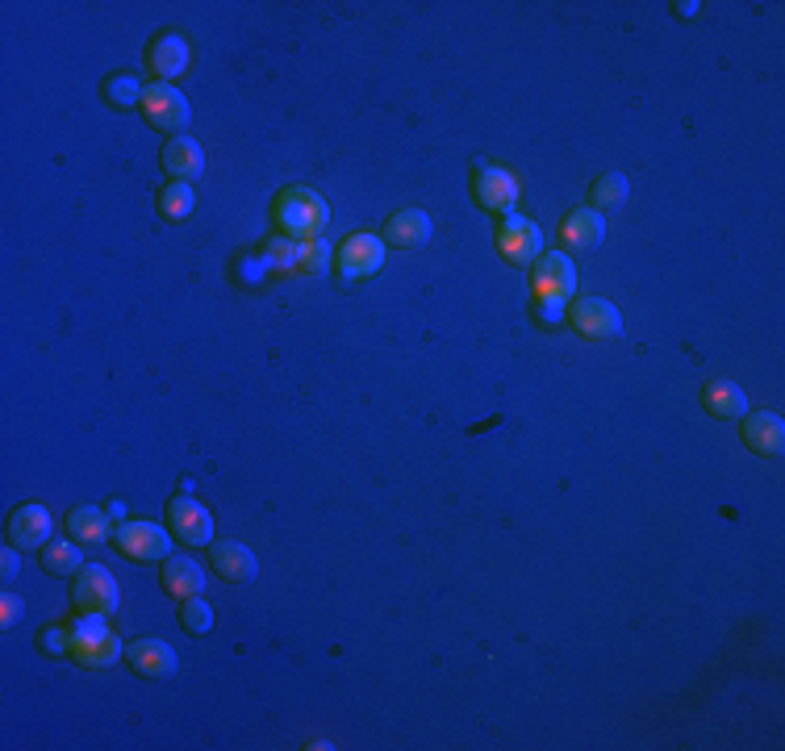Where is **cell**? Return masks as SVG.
I'll return each instance as SVG.
<instances>
[{"label":"cell","instance_id":"16","mask_svg":"<svg viewBox=\"0 0 785 751\" xmlns=\"http://www.w3.org/2000/svg\"><path fill=\"white\" fill-rule=\"evenodd\" d=\"M213 551V568L234 584H247L255 581V572H259V560H255V551L247 542L238 539H222V542H210Z\"/></svg>","mask_w":785,"mask_h":751},{"label":"cell","instance_id":"27","mask_svg":"<svg viewBox=\"0 0 785 751\" xmlns=\"http://www.w3.org/2000/svg\"><path fill=\"white\" fill-rule=\"evenodd\" d=\"M143 83H138V76H130V71H117V76H109L105 83V101L117 104V109H134V104H143Z\"/></svg>","mask_w":785,"mask_h":751},{"label":"cell","instance_id":"4","mask_svg":"<svg viewBox=\"0 0 785 751\" xmlns=\"http://www.w3.org/2000/svg\"><path fill=\"white\" fill-rule=\"evenodd\" d=\"M143 113H147V122L155 125V130H168L176 138H180L192 122L189 97H184L176 83H164V80H155L147 92H143Z\"/></svg>","mask_w":785,"mask_h":751},{"label":"cell","instance_id":"12","mask_svg":"<svg viewBox=\"0 0 785 751\" xmlns=\"http://www.w3.org/2000/svg\"><path fill=\"white\" fill-rule=\"evenodd\" d=\"M51 535H55V518H51V509L38 505V501L22 505V509L9 518V539H13V547L34 551V547H46Z\"/></svg>","mask_w":785,"mask_h":751},{"label":"cell","instance_id":"22","mask_svg":"<svg viewBox=\"0 0 785 751\" xmlns=\"http://www.w3.org/2000/svg\"><path fill=\"white\" fill-rule=\"evenodd\" d=\"M305 247H310V238H289V234H280V238H272L268 243V264H272V271H301V264H305Z\"/></svg>","mask_w":785,"mask_h":751},{"label":"cell","instance_id":"11","mask_svg":"<svg viewBox=\"0 0 785 751\" xmlns=\"http://www.w3.org/2000/svg\"><path fill=\"white\" fill-rule=\"evenodd\" d=\"M126 660L130 668H134L138 676H147V681H168V676H176V668H180V655H176L171 643H164V639H138V643H130Z\"/></svg>","mask_w":785,"mask_h":751},{"label":"cell","instance_id":"13","mask_svg":"<svg viewBox=\"0 0 785 751\" xmlns=\"http://www.w3.org/2000/svg\"><path fill=\"white\" fill-rule=\"evenodd\" d=\"M147 59H150V71H155L164 83H171L176 76H184V71H189L192 42L184 38V34H159V38L150 42Z\"/></svg>","mask_w":785,"mask_h":751},{"label":"cell","instance_id":"31","mask_svg":"<svg viewBox=\"0 0 785 751\" xmlns=\"http://www.w3.org/2000/svg\"><path fill=\"white\" fill-rule=\"evenodd\" d=\"M268 271H272L268 255H247V259H238V276H243V284H259Z\"/></svg>","mask_w":785,"mask_h":751},{"label":"cell","instance_id":"10","mask_svg":"<svg viewBox=\"0 0 785 751\" xmlns=\"http://www.w3.org/2000/svg\"><path fill=\"white\" fill-rule=\"evenodd\" d=\"M472 188H476V201L493 213H514V205H518V176L509 167L481 164V176Z\"/></svg>","mask_w":785,"mask_h":751},{"label":"cell","instance_id":"6","mask_svg":"<svg viewBox=\"0 0 785 751\" xmlns=\"http://www.w3.org/2000/svg\"><path fill=\"white\" fill-rule=\"evenodd\" d=\"M497 247H502L509 264L527 268V264H535L543 255V229H539V222L523 217V213H506V222L497 229Z\"/></svg>","mask_w":785,"mask_h":751},{"label":"cell","instance_id":"15","mask_svg":"<svg viewBox=\"0 0 785 751\" xmlns=\"http://www.w3.org/2000/svg\"><path fill=\"white\" fill-rule=\"evenodd\" d=\"M743 442H748L756 456H777L785 447V417L773 414V410L743 414Z\"/></svg>","mask_w":785,"mask_h":751},{"label":"cell","instance_id":"21","mask_svg":"<svg viewBox=\"0 0 785 751\" xmlns=\"http://www.w3.org/2000/svg\"><path fill=\"white\" fill-rule=\"evenodd\" d=\"M706 410L715 417H743L748 414V393L736 380H710L706 384Z\"/></svg>","mask_w":785,"mask_h":751},{"label":"cell","instance_id":"19","mask_svg":"<svg viewBox=\"0 0 785 751\" xmlns=\"http://www.w3.org/2000/svg\"><path fill=\"white\" fill-rule=\"evenodd\" d=\"M67 530L76 542H113V514L101 505H76L67 518Z\"/></svg>","mask_w":785,"mask_h":751},{"label":"cell","instance_id":"32","mask_svg":"<svg viewBox=\"0 0 785 751\" xmlns=\"http://www.w3.org/2000/svg\"><path fill=\"white\" fill-rule=\"evenodd\" d=\"M43 647L51 651V655L71 651V626H51V630H43Z\"/></svg>","mask_w":785,"mask_h":751},{"label":"cell","instance_id":"34","mask_svg":"<svg viewBox=\"0 0 785 751\" xmlns=\"http://www.w3.org/2000/svg\"><path fill=\"white\" fill-rule=\"evenodd\" d=\"M22 609H25L22 597H13V593H4V597H0V626L9 630V626H13V623H18V618H22Z\"/></svg>","mask_w":785,"mask_h":751},{"label":"cell","instance_id":"9","mask_svg":"<svg viewBox=\"0 0 785 751\" xmlns=\"http://www.w3.org/2000/svg\"><path fill=\"white\" fill-rule=\"evenodd\" d=\"M569 317H573V326L585 338H618V334L627 330L623 326V313L615 310V301H606V296H581L573 310H569Z\"/></svg>","mask_w":785,"mask_h":751},{"label":"cell","instance_id":"2","mask_svg":"<svg viewBox=\"0 0 785 751\" xmlns=\"http://www.w3.org/2000/svg\"><path fill=\"white\" fill-rule=\"evenodd\" d=\"M176 535H171L168 526H159V522H122V526H113V547L130 556V560H143V563H159L176 556L171 547H176Z\"/></svg>","mask_w":785,"mask_h":751},{"label":"cell","instance_id":"3","mask_svg":"<svg viewBox=\"0 0 785 751\" xmlns=\"http://www.w3.org/2000/svg\"><path fill=\"white\" fill-rule=\"evenodd\" d=\"M71 602H76L80 614H117V605H122L117 576L109 572L105 563H85L76 572V584H71Z\"/></svg>","mask_w":785,"mask_h":751},{"label":"cell","instance_id":"35","mask_svg":"<svg viewBox=\"0 0 785 751\" xmlns=\"http://www.w3.org/2000/svg\"><path fill=\"white\" fill-rule=\"evenodd\" d=\"M0 572H4V581H13V576L22 572V556H18V547H4V551H0Z\"/></svg>","mask_w":785,"mask_h":751},{"label":"cell","instance_id":"18","mask_svg":"<svg viewBox=\"0 0 785 751\" xmlns=\"http://www.w3.org/2000/svg\"><path fill=\"white\" fill-rule=\"evenodd\" d=\"M164 584L184 602V597H201L205 593V568L192 556H168L164 560Z\"/></svg>","mask_w":785,"mask_h":751},{"label":"cell","instance_id":"7","mask_svg":"<svg viewBox=\"0 0 785 751\" xmlns=\"http://www.w3.org/2000/svg\"><path fill=\"white\" fill-rule=\"evenodd\" d=\"M168 530L176 535V542L205 547V542H213V514L192 493H180L168 505Z\"/></svg>","mask_w":785,"mask_h":751},{"label":"cell","instance_id":"5","mask_svg":"<svg viewBox=\"0 0 785 751\" xmlns=\"http://www.w3.org/2000/svg\"><path fill=\"white\" fill-rule=\"evenodd\" d=\"M384 250H389V243L381 234H351L339 247V276L347 284L377 276L384 268Z\"/></svg>","mask_w":785,"mask_h":751},{"label":"cell","instance_id":"20","mask_svg":"<svg viewBox=\"0 0 785 751\" xmlns=\"http://www.w3.org/2000/svg\"><path fill=\"white\" fill-rule=\"evenodd\" d=\"M564 243L576 250H597L606 243V217L597 209H576L564 222Z\"/></svg>","mask_w":785,"mask_h":751},{"label":"cell","instance_id":"23","mask_svg":"<svg viewBox=\"0 0 785 751\" xmlns=\"http://www.w3.org/2000/svg\"><path fill=\"white\" fill-rule=\"evenodd\" d=\"M105 635H113V630H109V614H80V618L71 623V651H76V660H80L92 643H101Z\"/></svg>","mask_w":785,"mask_h":751},{"label":"cell","instance_id":"25","mask_svg":"<svg viewBox=\"0 0 785 751\" xmlns=\"http://www.w3.org/2000/svg\"><path fill=\"white\" fill-rule=\"evenodd\" d=\"M631 201V180L623 176V171H610V176H602L594 184V209H623Z\"/></svg>","mask_w":785,"mask_h":751},{"label":"cell","instance_id":"14","mask_svg":"<svg viewBox=\"0 0 785 751\" xmlns=\"http://www.w3.org/2000/svg\"><path fill=\"white\" fill-rule=\"evenodd\" d=\"M164 167H168V176H176L180 184H197L201 176H205V146L189 138V134H180V138H171L164 146Z\"/></svg>","mask_w":785,"mask_h":751},{"label":"cell","instance_id":"33","mask_svg":"<svg viewBox=\"0 0 785 751\" xmlns=\"http://www.w3.org/2000/svg\"><path fill=\"white\" fill-rule=\"evenodd\" d=\"M326 264H330V255H326V243L322 238H310V247H305V264H301V271H326Z\"/></svg>","mask_w":785,"mask_h":751},{"label":"cell","instance_id":"30","mask_svg":"<svg viewBox=\"0 0 785 751\" xmlns=\"http://www.w3.org/2000/svg\"><path fill=\"white\" fill-rule=\"evenodd\" d=\"M539 301V322L543 326H560L569 317V301L564 296H535Z\"/></svg>","mask_w":785,"mask_h":751},{"label":"cell","instance_id":"8","mask_svg":"<svg viewBox=\"0 0 785 751\" xmlns=\"http://www.w3.org/2000/svg\"><path fill=\"white\" fill-rule=\"evenodd\" d=\"M535 296H564L573 301L576 292V264L564 250H543L535 259V280H531Z\"/></svg>","mask_w":785,"mask_h":751},{"label":"cell","instance_id":"24","mask_svg":"<svg viewBox=\"0 0 785 751\" xmlns=\"http://www.w3.org/2000/svg\"><path fill=\"white\" fill-rule=\"evenodd\" d=\"M43 563L46 572H55V576H71V572L85 568V551H80V542H46Z\"/></svg>","mask_w":785,"mask_h":751},{"label":"cell","instance_id":"29","mask_svg":"<svg viewBox=\"0 0 785 751\" xmlns=\"http://www.w3.org/2000/svg\"><path fill=\"white\" fill-rule=\"evenodd\" d=\"M180 623L189 635H210L213 630V609L205 597H184V609H180Z\"/></svg>","mask_w":785,"mask_h":751},{"label":"cell","instance_id":"1","mask_svg":"<svg viewBox=\"0 0 785 751\" xmlns=\"http://www.w3.org/2000/svg\"><path fill=\"white\" fill-rule=\"evenodd\" d=\"M277 226L289 238H318L330 226V205L314 188H284L277 197Z\"/></svg>","mask_w":785,"mask_h":751},{"label":"cell","instance_id":"17","mask_svg":"<svg viewBox=\"0 0 785 751\" xmlns=\"http://www.w3.org/2000/svg\"><path fill=\"white\" fill-rule=\"evenodd\" d=\"M430 234H435V222H430V213L426 209H402L397 217H389V226H384V243H393V247H423L430 243Z\"/></svg>","mask_w":785,"mask_h":751},{"label":"cell","instance_id":"26","mask_svg":"<svg viewBox=\"0 0 785 751\" xmlns=\"http://www.w3.org/2000/svg\"><path fill=\"white\" fill-rule=\"evenodd\" d=\"M159 209H164V217H171V222H184V217H192V209H197V188L171 180V184L164 188V197H159Z\"/></svg>","mask_w":785,"mask_h":751},{"label":"cell","instance_id":"28","mask_svg":"<svg viewBox=\"0 0 785 751\" xmlns=\"http://www.w3.org/2000/svg\"><path fill=\"white\" fill-rule=\"evenodd\" d=\"M122 655H126V643H122L117 635H105L101 643H92L85 655H80V664H88V668H113L117 660H122Z\"/></svg>","mask_w":785,"mask_h":751}]
</instances>
